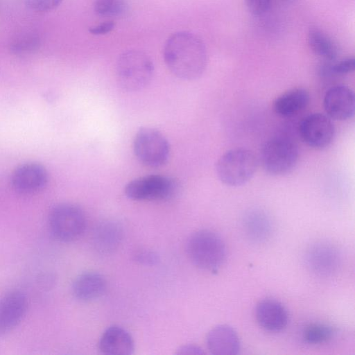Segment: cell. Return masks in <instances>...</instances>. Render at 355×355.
Here are the masks:
<instances>
[{"instance_id":"obj_28","label":"cell","mask_w":355,"mask_h":355,"mask_svg":"<svg viewBox=\"0 0 355 355\" xmlns=\"http://www.w3.org/2000/svg\"><path fill=\"white\" fill-rule=\"evenodd\" d=\"M134 260L137 263L145 266H153L158 262L157 254L148 250H139L133 255Z\"/></svg>"},{"instance_id":"obj_5","label":"cell","mask_w":355,"mask_h":355,"mask_svg":"<svg viewBox=\"0 0 355 355\" xmlns=\"http://www.w3.org/2000/svg\"><path fill=\"white\" fill-rule=\"evenodd\" d=\"M299 157L297 144L287 137H273L266 141L260 153V162L263 169L272 175L289 173Z\"/></svg>"},{"instance_id":"obj_13","label":"cell","mask_w":355,"mask_h":355,"mask_svg":"<svg viewBox=\"0 0 355 355\" xmlns=\"http://www.w3.org/2000/svg\"><path fill=\"white\" fill-rule=\"evenodd\" d=\"M28 299L20 291H12L0 300V336L15 328L25 317Z\"/></svg>"},{"instance_id":"obj_6","label":"cell","mask_w":355,"mask_h":355,"mask_svg":"<svg viewBox=\"0 0 355 355\" xmlns=\"http://www.w3.org/2000/svg\"><path fill=\"white\" fill-rule=\"evenodd\" d=\"M133 151L142 164L157 168L167 162L170 145L167 139L158 130L144 126L141 127L135 136Z\"/></svg>"},{"instance_id":"obj_23","label":"cell","mask_w":355,"mask_h":355,"mask_svg":"<svg viewBox=\"0 0 355 355\" xmlns=\"http://www.w3.org/2000/svg\"><path fill=\"white\" fill-rule=\"evenodd\" d=\"M334 331L331 327L322 323H313L303 331L302 338L304 342L310 345L323 344L330 340Z\"/></svg>"},{"instance_id":"obj_26","label":"cell","mask_w":355,"mask_h":355,"mask_svg":"<svg viewBox=\"0 0 355 355\" xmlns=\"http://www.w3.org/2000/svg\"><path fill=\"white\" fill-rule=\"evenodd\" d=\"M26 6L32 10L45 12L58 7L63 0H25Z\"/></svg>"},{"instance_id":"obj_10","label":"cell","mask_w":355,"mask_h":355,"mask_svg":"<svg viewBox=\"0 0 355 355\" xmlns=\"http://www.w3.org/2000/svg\"><path fill=\"white\" fill-rule=\"evenodd\" d=\"M299 133L306 145L315 149H322L332 142L335 128L327 114L313 113L302 119L299 125Z\"/></svg>"},{"instance_id":"obj_20","label":"cell","mask_w":355,"mask_h":355,"mask_svg":"<svg viewBox=\"0 0 355 355\" xmlns=\"http://www.w3.org/2000/svg\"><path fill=\"white\" fill-rule=\"evenodd\" d=\"M123 239V230L113 220L101 222L95 228L93 243L100 253L110 254L116 250Z\"/></svg>"},{"instance_id":"obj_2","label":"cell","mask_w":355,"mask_h":355,"mask_svg":"<svg viewBox=\"0 0 355 355\" xmlns=\"http://www.w3.org/2000/svg\"><path fill=\"white\" fill-rule=\"evenodd\" d=\"M154 64L145 52L131 49L121 53L116 62V76L123 90L137 92L145 88L151 81Z\"/></svg>"},{"instance_id":"obj_24","label":"cell","mask_w":355,"mask_h":355,"mask_svg":"<svg viewBox=\"0 0 355 355\" xmlns=\"http://www.w3.org/2000/svg\"><path fill=\"white\" fill-rule=\"evenodd\" d=\"M354 69V58L348 57L338 61H324L319 67V73L324 77L343 76L352 73Z\"/></svg>"},{"instance_id":"obj_18","label":"cell","mask_w":355,"mask_h":355,"mask_svg":"<svg viewBox=\"0 0 355 355\" xmlns=\"http://www.w3.org/2000/svg\"><path fill=\"white\" fill-rule=\"evenodd\" d=\"M71 289L76 299L90 302L98 299L105 293L107 282L98 272H85L74 279Z\"/></svg>"},{"instance_id":"obj_3","label":"cell","mask_w":355,"mask_h":355,"mask_svg":"<svg viewBox=\"0 0 355 355\" xmlns=\"http://www.w3.org/2000/svg\"><path fill=\"white\" fill-rule=\"evenodd\" d=\"M258 164V159L251 150L232 148L218 158L216 164V173L224 184L240 187L252 178Z\"/></svg>"},{"instance_id":"obj_1","label":"cell","mask_w":355,"mask_h":355,"mask_svg":"<svg viewBox=\"0 0 355 355\" xmlns=\"http://www.w3.org/2000/svg\"><path fill=\"white\" fill-rule=\"evenodd\" d=\"M163 57L170 71L183 80H194L205 71L207 52L203 40L189 31L172 34L165 42Z\"/></svg>"},{"instance_id":"obj_16","label":"cell","mask_w":355,"mask_h":355,"mask_svg":"<svg viewBox=\"0 0 355 355\" xmlns=\"http://www.w3.org/2000/svg\"><path fill=\"white\" fill-rule=\"evenodd\" d=\"M207 347L214 355H235L240 349L239 338L231 327L220 324L211 329L206 338Z\"/></svg>"},{"instance_id":"obj_25","label":"cell","mask_w":355,"mask_h":355,"mask_svg":"<svg viewBox=\"0 0 355 355\" xmlns=\"http://www.w3.org/2000/svg\"><path fill=\"white\" fill-rule=\"evenodd\" d=\"M95 12L101 17H120L128 10L125 0H95Z\"/></svg>"},{"instance_id":"obj_14","label":"cell","mask_w":355,"mask_h":355,"mask_svg":"<svg viewBox=\"0 0 355 355\" xmlns=\"http://www.w3.org/2000/svg\"><path fill=\"white\" fill-rule=\"evenodd\" d=\"M256 319L259 324L269 331H279L286 327L288 314L279 302L272 299L260 301L255 309Z\"/></svg>"},{"instance_id":"obj_21","label":"cell","mask_w":355,"mask_h":355,"mask_svg":"<svg viewBox=\"0 0 355 355\" xmlns=\"http://www.w3.org/2000/svg\"><path fill=\"white\" fill-rule=\"evenodd\" d=\"M307 42L311 51L324 61H334L337 59L339 51L336 44L320 28H309Z\"/></svg>"},{"instance_id":"obj_8","label":"cell","mask_w":355,"mask_h":355,"mask_svg":"<svg viewBox=\"0 0 355 355\" xmlns=\"http://www.w3.org/2000/svg\"><path fill=\"white\" fill-rule=\"evenodd\" d=\"M178 182L173 178L162 175H150L130 181L124 193L136 201H160L172 198L178 191Z\"/></svg>"},{"instance_id":"obj_12","label":"cell","mask_w":355,"mask_h":355,"mask_svg":"<svg viewBox=\"0 0 355 355\" xmlns=\"http://www.w3.org/2000/svg\"><path fill=\"white\" fill-rule=\"evenodd\" d=\"M323 107L331 119L345 121L351 119L354 114L353 91L343 85L330 87L324 96Z\"/></svg>"},{"instance_id":"obj_27","label":"cell","mask_w":355,"mask_h":355,"mask_svg":"<svg viewBox=\"0 0 355 355\" xmlns=\"http://www.w3.org/2000/svg\"><path fill=\"white\" fill-rule=\"evenodd\" d=\"M248 10L254 15H262L271 7V0H244Z\"/></svg>"},{"instance_id":"obj_30","label":"cell","mask_w":355,"mask_h":355,"mask_svg":"<svg viewBox=\"0 0 355 355\" xmlns=\"http://www.w3.org/2000/svg\"><path fill=\"white\" fill-rule=\"evenodd\" d=\"M205 352L198 345L187 344L180 346L176 352L177 354H203Z\"/></svg>"},{"instance_id":"obj_29","label":"cell","mask_w":355,"mask_h":355,"mask_svg":"<svg viewBox=\"0 0 355 355\" xmlns=\"http://www.w3.org/2000/svg\"><path fill=\"white\" fill-rule=\"evenodd\" d=\"M115 26L113 21H106L89 28V32L92 35H101L111 32Z\"/></svg>"},{"instance_id":"obj_19","label":"cell","mask_w":355,"mask_h":355,"mask_svg":"<svg viewBox=\"0 0 355 355\" xmlns=\"http://www.w3.org/2000/svg\"><path fill=\"white\" fill-rule=\"evenodd\" d=\"M309 100L310 95L306 89L293 88L275 98L273 110L280 116L291 117L304 110Z\"/></svg>"},{"instance_id":"obj_9","label":"cell","mask_w":355,"mask_h":355,"mask_svg":"<svg viewBox=\"0 0 355 355\" xmlns=\"http://www.w3.org/2000/svg\"><path fill=\"white\" fill-rule=\"evenodd\" d=\"M306 268L320 277H331L336 275L343 265V254L334 243L316 241L310 245L304 254Z\"/></svg>"},{"instance_id":"obj_4","label":"cell","mask_w":355,"mask_h":355,"mask_svg":"<svg viewBox=\"0 0 355 355\" xmlns=\"http://www.w3.org/2000/svg\"><path fill=\"white\" fill-rule=\"evenodd\" d=\"M187 252L196 267L214 271L223 263L226 248L223 240L216 233L209 230H200L189 238Z\"/></svg>"},{"instance_id":"obj_11","label":"cell","mask_w":355,"mask_h":355,"mask_svg":"<svg viewBox=\"0 0 355 355\" xmlns=\"http://www.w3.org/2000/svg\"><path fill=\"white\" fill-rule=\"evenodd\" d=\"M48 181V173L42 164L27 162L19 165L13 171L11 184L21 194H33L41 191Z\"/></svg>"},{"instance_id":"obj_7","label":"cell","mask_w":355,"mask_h":355,"mask_svg":"<svg viewBox=\"0 0 355 355\" xmlns=\"http://www.w3.org/2000/svg\"><path fill=\"white\" fill-rule=\"evenodd\" d=\"M49 225L53 236L62 242H71L84 232L86 218L83 211L71 203L53 207L49 215Z\"/></svg>"},{"instance_id":"obj_17","label":"cell","mask_w":355,"mask_h":355,"mask_svg":"<svg viewBox=\"0 0 355 355\" xmlns=\"http://www.w3.org/2000/svg\"><path fill=\"white\" fill-rule=\"evenodd\" d=\"M246 237L255 243L266 242L272 236L273 225L270 216L260 209L247 211L242 219Z\"/></svg>"},{"instance_id":"obj_15","label":"cell","mask_w":355,"mask_h":355,"mask_svg":"<svg viewBox=\"0 0 355 355\" xmlns=\"http://www.w3.org/2000/svg\"><path fill=\"white\" fill-rule=\"evenodd\" d=\"M101 353L107 355H130L135 352V342L125 329L113 325L105 330L98 343Z\"/></svg>"},{"instance_id":"obj_22","label":"cell","mask_w":355,"mask_h":355,"mask_svg":"<svg viewBox=\"0 0 355 355\" xmlns=\"http://www.w3.org/2000/svg\"><path fill=\"white\" fill-rule=\"evenodd\" d=\"M40 44L38 34L33 31H26L17 35L12 40L10 49L15 55H26L37 50Z\"/></svg>"}]
</instances>
